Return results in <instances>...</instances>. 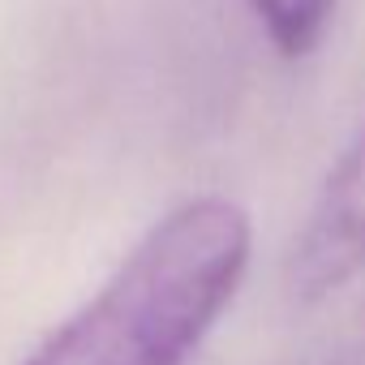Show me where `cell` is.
<instances>
[{
  "mask_svg": "<svg viewBox=\"0 0 365 365\" xmlns=\"http://www.w3.org/2000/svg\"><path fill=\"white\" fill-rule=\"evenodd\" d=\"M250 254L245 207L220 194L180 202L73 318L39 339L26 365H190L241 292Z\"/></svg>",
  "mask_w": 365,
  "mask_h": 365,
  "instance_id": "obj_1",
  "label": "cell"
},
{
  "mask_svg": "<svg viewBox=\"0 0 365 365\" xmlns=\"http://www.w3.org/2000/svg\"><path fill=\"white\" fill-rule=\"evenodd\" d=\"M365 271V125L327 172L314 211L288 254V288L314 305Z\"/></svg>",
  "mask_w": 365,
  "mask_h": 365,
  "instance_id": "obj_2",
  "label": "cell"
},
{
  "mask_svg": "<svg viewBox=\"0 0 365 365\" xmlns=\"http://www.w3.org/2000/svg\"><path fill=\"white\" fill-rule=\"evenodd\" d=\"M250 9L258 26L267 31L271 48L284 61H301L322 43L331 14H335V0H250Z\"/></svg>",
  "mask_w": 365,
  "mask_h": 365,
  "instance_id": "obj_3",
  "label": "cell"
}]
</instances>
